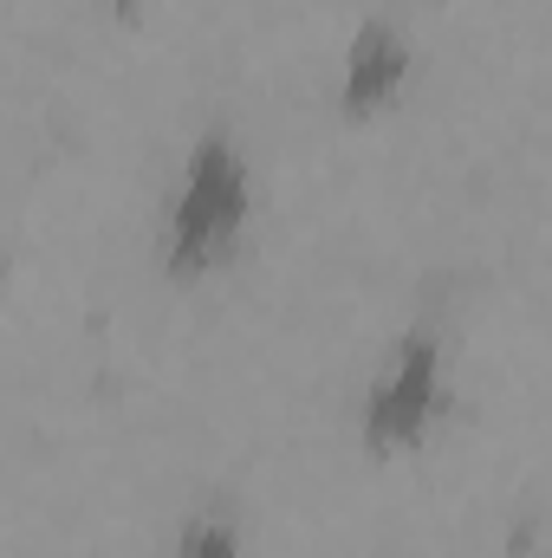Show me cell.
Returning <instances> with one entry per match:
<instances>
[{
	"instance_id": "5b68a950",
	"label": "cell",
	"mask_w": 552,
	"mask_h": 558,
	"mask_svg": "<svg viewBox=\"0 0 552 558\" xmlns=\"http://www.w3.org/2000/svg\"><path fill=\"white\" fill-rule=\"evenodd\" d=\"M111 7H118V13H137L143 0H111Z\"/></svg>"
},
{
	"instance_id": "3957f363",
	"label": "cell",
	"mask_w": 552,
	"mask_h": 558,
	"mask_svg": "<svg viewBox=\"0 0 552 558\" xmlns=\"http://www.w3.org/2000/svg\"><path fill=\"white\" fill-rule=\"evenodd\" d=\"M416 52H410V33L397 26V20H364L358 33H351V52H345V78H338V105L351 111V118H371V111H384L397 92H404V78H410Z\"/></svg>"
},
{
	"instance_id": "7a4b0ae2",
	"label": "cell",
	"mask_w": 552,
	"mask_h": 558,
	"mask_svg": "<svg viewBox=\"0 0 552 558\" xmlns=\"http://www.w3.org/2000/svg\"><path fill=\"white\" fill-rule=\"evenodd\" d=\"M442 410V331L410 325V338L384 357V371L364 390V441L377 454L422 441V428Z\"/></svg>"
},
{
	"instance_id": "6da1fadb",
	"label": "cell",
	"mask_w": 552,
	"mask_h": 558,
	"mask_svg": "<svg viewBox=\"0 0 552 558\" xmlns=\"http://www.w3.org/2000/svg\"><path fill=\"white\" fill-rule=\"evenodd\" d=\"M248 208H254V169H248V149L228 137L221 124L202 131L189 162H182V182L169 195V215H163V267L176 279H195L208 267H221L248 228Z\"/></svg>"
},
{
	"instance_id": "277c9868",
	"label": "cell",
	"mask_w": 552,
	"mask_h": 558,
	"mask_svg": "<svg viewBox=\"0 0 552 558\" xmlns=\"http://www.w3.org/2000/svg\"><path fill=\"white\" fill-rule=\"evenodd\" d=\"M176 558H241V520L228 507L189 513L182 533H176Z\"/></svg>"
}]
</instances>
